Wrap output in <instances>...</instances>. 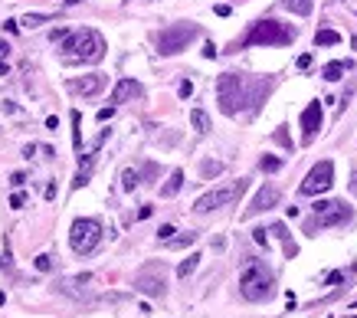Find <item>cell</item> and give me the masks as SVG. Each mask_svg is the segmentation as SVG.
I'll return each mask as SVG.
<instances>
[{"label": "cell", "instance_id": "18", "mask_svg": "<svg viewBox=\"0 0 357 318\" xmlns=\"http://www.w3.org/2000/svg\"><path fill=\"white\" fill-rule=\"evenodd\" d=\"M269 233H275V236H279V240H282V246H285V256H289V259H292V256L298 253V246L292 243V236L285 233V226H282V223H272V229H269Z\"/></svg>", "mask_w": 357, "mask_h": 318}, {"label": "cell", "instance_id": "28", "mask_svg": "<svg viewBox=\"0 0 357 318\" xmlns=\"http://www.w3.org/2000/svg\"><path fill=\"white\" fill-rule=\"evenodd\" d=\"M220 171H223V164H220V161H203V164H200V174H203L207 181H210V178H217Z\"/></svg>", "mask_w": 357, "mask_h": 318}, {"label": "cell", "instance_id": "13", "mask_svg": "<svg viewBox=\"0 0 357 318\" xmlns=\"http://www.w3.org/2000/svg\"><path fill=\"white\" fill-rule=\"evenodd\" d=\"M131 99H141V82H135V79H121V82L112 89V102L121 105V102H131Z\"/></svg>", "mask_w": 357, "mask_h": 318}, {"label": "cell", "instance_id": "43", "mask_svg": "<svg viewBox=\"0 0 357 318\" xmlns=\"http://www.w3.org/2000/svg\"><path fill=\"white\" fill-rule=\"evenodd\" d=\"M203 56L213 59V56H217V46H213V43H207V46H203Z\"/></svg>", "mask_w": 357, "mask_h": 318}, {"label": "cell", "instance_id": "7", "mask_svg": "<svg viewBox=\"0 0 357 318\" xmlns=\"http://www.w3.org/2000/svg\"><path fill=\"white\" fill-rule=\"evenodd\" d=\"M246 187H249V181H233V184H226V187H213V190L203 193V197L193 200V210H197V214H210V210H217V207H226V204L243 197Z\"/></svg>", "mask_w": 357, "mask_h": 318}, {"label": "cell", "instance_id": "44", "mask_svg": "<svg viewBox=\"0 0 357 318\" xmlns=\"http://www.w3.org/2000/svg\"><path fill=\"white\" fill-rule=\"evenodd\" d=\"M7 52H10V43H7V40H0V59H7Z\"/></svg>", "mask_w": 357, "mask_h": 318}, {"label": "cell", "instance_id": "42", "mask_svg": "<svg viewBox=\"0 0 357 318\" xmlns=\"http://www.w3.org/2000/svg\"><path fill=\"white\" fill-rule=\"evenodd\" d=\"M347 276V272H331V276H328V286H334V282H341Z\"/></svg>", "mask_w": 357, "mask_h": 318}, {"label": "cell", "instance_id": "1", "mask_svg": "<svg viewBox=\"0 0 357 318\" xmlns=\"http://www.w3.org/2000/svg\"><path fill=\"white\" fill-rule=\"evenodd\" d=\"M272 89L269 79H259V82H249V79L236 76V73H223L217 79V99H220V112L223 115H236L246 102H253V109H259V102L265 99V92Z\"/></svg>", "mask_w": 357, "mask_h": 318}, {"label": "cell", "instance_id": "33", "mask_svg": "<svg viewBox=\"0 0 357 318\" xmlns=\"http://www.w3.org/2000/svg\"><path fill=\"white\" fill-rule=\"evenodd\" d=\"M85 184H88V171H82V167H79V174H76V181H73V190L85 187Z\"/></svg>", "mask_w": 357, "mask_h": 318}, {"label": "cell", "instance_id": "26", "mask_svg": "<svg viewBox=\"0 0 357 318\" xmlns=\"http://www.w3.org/2000/svg\"><path fill=\"white\" fill-rule=\"evenodd\" d=\"M73 145L76 151H82V115L73 112Z\"/></svg>", "mask_w": 357, "mask_h": 318}, {"label": "cell", "instance_id": "6", "mask_svg": "<svg viewBox=\"0 0 357 318\" xmlns=\"http://www.w3.org/2000/svg\"><path fill=\"white\" fill-rule=\"evenodd\" d=\"M351 207L341 204V200H318L315 204V214L308 220V233H315V229H328V226H344L347 220H351Z\"/></svg>", "mask_w": 357, "mask_h": 318}, {"label": "cell", "instance_id": "21", "mask_svg": "<svg viewBox=\"0 0 357 318\" xmlns=\"http://www.w3.org/2000/svg\"><path fill=\"white\" fill-rule=\"evenodd\" d=\"M181 187H184V171H174V174H171V181L160 187V197H174V193L181 190Z\"/></svg>", "mask_w": 357, "mask_h": 318}, {"label": "cell", "instance_id": "38", "mask_svg": "<svg viewBox=\"0 0 357 318\" xmlns=\"http://www.w3.org/2000/svg\"><path fill=\"white\" fill-rule=\"evenodd\" d=\"M23 204H26V197H23V193H13V197H10V207H13V210H20Z\"/></svg>", "mask_w": 357, "mask_h": 318}, {"label": "cell", "instance_id": "50", "mask_svg": "<svg viewBox=\"0 0 357 318\" xmlns=\"http://www.w3.org/2000/svg\"><path fill=\"white\" fill-rule=\"evenodd\" d=\"M79 4V0H66V7H76Z\"/></svg>", "mask_w": 357, "mask_h": 318}, {"label": "cell", "instance_id": "4", "mask_svg": "<svg viewBox=\"0 0 357 318\" xmlns=\"http://www.w3.org/2000/svg\"><path fill=\"white\" fill-rule=\"evenodd\" d=\"M272 272L262 266L259 259H249L243 276H239V292H243L246 302H265V298L272 295Z\"/></svg>", "mask_w": 357, "mask_h": 318}, {"label": "cell", "instance_id": "25", "mask_svg": "<svg viewBox=\"0 0 357 318\" xmlns=\"http://www.w3.org/2000/svg\"><path fill=\"white\" fill-rule=\"evenodd\" d=\"M138 184H141V174L131 171V167H124V171H121V190H135Z\"/></svg>", "mask_w": 357, "mask_h": 318}, {"label": "cell", "instance_id": "34", "mask_svg": "<svg viewBox=\"0 0 357 318\" xmlns=\"http://www.w3.org/2000/svg\"><path fill=\"white\" fill-rule=\"evenodd\" d=\"M177 92H181V99H190V95H193V82H190V79H184Z\"/></svg>", "mask_w": 357, "mask_h": 318}, {"label": "cell", "instance_id": "12", "mask_svg": "<svg viewBox=\"0 0 357 318\" xmlns=\"http://www.w3.org/2000/svg\"><path fill=\"white\" fill-rule=\"evenodd\" d=\"M66 89L73 95H95L105 89V76H82V79H69Z\"/></svg>", "mask_w": 357, "mask_h": 318}, {"label": "cell", "instance_id": "3", "mask_svg": "<svg viewBox=\"0 0 357 318\" xmlns=\"http://www.w3.org/2000/svg\"><path fill=\"white\" fill-rule=\"evenodd\" d=\"M292 43H295V26L279 20H259L246 33L243 46H292Z\"/></svg>", "mask_w": 357, "mask_h": 318}, {"label": "cell", "instance_id": "47", "mask_svg": "<svg viewBox=\"0 0 357 318\" xmlns=\"http://www.w3.org/2000/svg\"><path fill=\"white\" fill-rule=\"evenodd\" d=\"M148 217H151V207L145 204V207H141V210H138V220H148Z\"/></svg>", "mask_w": 357, "mask_h": 318}, {"label": "cell", "instance_id": "16", "mask_svg": "<svg viewBox=\"0 0 357 318\" xmlns=\"http://www.w3.org/2000/svg\"><path fill=\"white\" fill-rule=\"evenodd\" d=\"M135 289H138V292H145V295H164V279L141 272V276L135 279Z\"/></svg>", "mask_w": 357, "mask_h": 318}, {"label": "cell", "instance_id": "20", "mask_svg": "<svg viewBox=\"0 0 357 318\" xmlns=\"http://www.w3.org/2000/svg\"><path fill=\"white\" fill-rule=\"evenodd\" d=\"M282 7L292 10V13H298V16H308L311 7H315V0H282Z\"/></svg>", "mask_w": 357, "mask_h": 318}, {"label": "cell", "instance_id": "51", "mask_svg": "<svg viewBox=\"0 0 357 318\" xmlns=\"http://www.w3.org/2000/svg\"><path fill=\"white\" fill-rule=\"evenodd\" d=\"M4 302H7V295H4V292H0V305H4Z\"/></svg>", "mask_w": 357, "mask_h": 318}, {"label": "cell", "instance_id": "32", "mask_svg": "<svg viewBox=\"0 0 357 318\" xmlns=\"http://www.w3.org/2000/svg\"><path fill=\"white\" fill-rule=\"evenodd\" d=\"M33 262H37V269H40V272H49V269H52V256H46V253L37 256Z\"/></svg>", "mask_w": 357, "mask_h": 318}, {"label": "cell", "instance_id": "49", "mask_svg": "<svg viewBox=\"0 0 357 318\" xmlns=\"http://www.w3.org/2000/svg\"><path fill=\"white\" fill-rule=\"evenodd\" d=\"M351 187H354V190H357V171H354V178H351Z\"/></svg>", "mask_w": 357, "mask_h": 318}, {"label": "cell", "instance_id": "40", "mask_svg": "<svg viewBox=\"0 0 357 318\" xmlns=\"http://www.w3.org/2000/svg\"><path fill=\"white\" fill-rule=\"evenodd\" d=\"M4 26H7V33H16L20 30V20H4Z\"/></svg>", "mask_w": 357, "mask_h": 318}, {"label": "cell", "instance_id": "24", "mask_svg": "<svg viewBox=\"0 0 357 318\" xmlns=\"http://www.w3.org/2000/svg\"><path fill=\"white\" fill-rule=\"evenodd\" d=\"M52 16L49 13H26L23 20H20V26H26V30H37V26H43V23H49Z\"/></svg>", "mask_w": 357, "mask_h": 318}, {"label": "cell", "instance_id": "15", "mask_svg": "<svg viewBox=\"0 0 357 318\" xmlns=\"http://www.w3.org/2000/svg\"><path fill=\"white\" fill-rule=\"evenodd\" d=\"M88 282H92V276H88V272H82V276H73V279H62V282H59V292H66V295H73V298H82Z\"/></svg>", "mask_w": 357, "mask_h": 318}, {"label": "cell", "instance_id": "39", "mask_svg": "<svg viewBox=\"0 0 357 318\" xmlns=\"http://www.w3.org/2000/svg\"><path fill=\"white\" fill-rule=\"evenodd\" d=\"M213 13H217V16H229V7L226 4H217V7H213Z\"/></svg>", "mask_w": 357, "mask_h": 318}, {"label": "cell", "instance_id": "19", "mask_svg": "<svg viewBox=\"0 0 357 318\" xmlns=\"http://www.w3.org/2000/svg\"><path fill=\"white\" fill-rule=\"evenodd\" d=\"M190 125H193V131L207 135V131H210V115L203 112V109H193V112H190Z\"/></svg>", "mask_w": 357, "mask_h": 318}, {"label": "cell", "instance_id": "8", "mask_svg": "<svg viewBox=\"0 0 357 318\" xmlns=\"http://www.w3.org/2000/svg\"><path fill=\"white\" fill-rule=\"evenodd\" d=\"M99 243H102V223H99V220H92V217L76 220L73 233H69V246H73V253L88 256Z\"/></svg>", "mask_w": 357, "mask_h": 318}, {"label": "cell", "instance_id": "29", "mask_svg": "<svg viewBox=\"0 0 357 318\" xmlns=\"http://www.w3.org/2000/svg\"><path fill=\"white\" fill-rule=\"evenodd\" d=\"M259 167H262V171H269V174H272V171H279V167H282V161H279V157H272V154H265L262 161H259Z\"/></svg>", "mask_w": 357, "mask_h": 318}, {"label": "cell", "instance_id": "30", "mask_svg": "<svg viewBox=\"0 0 357 318\" xmlns=\"http://www.w3.org/2000/svg\"><path fill=\"white\" fill-rule=\"evenodd\" d=\"M174 233H177V229H174L171 223H164V226L157 229V240H160V243H171V240H174Z\"/></svg>", "mask_w": 357, "mask_h": 318}, {"label": "cell", "instance_id": "31", "mask_svg": "<svg viewBox=\"0 0 357 318\" xmlns=\"http://www.w3.org/2000/svg\"><path fill=\"white\" fill-rule=\"evenodd\" d=\"M253 240H256L259 246H269V229H265V226H256V229H253Z\"/></svg>", "mask_w": 357, "mask_h": 318}, {"label": "cell", "instance_id": "45", "mask_svg": "<svg viewBox=\"0 0 357 318\" xmlns=\"http://www.w3.org/2000/svg\"><path fill=\"white\" fill-rule=\"evenodd\" d=\"M112 115H115V109H102V112H99V121H109Z\"/></svg>", "mask_w": 357, "mask_h": 318}, {"label": "cell", "instance_id": "22", "mask_svg": "<svg viewBox=\"0 0 357 318\" xmlns=\"http://www.w3.org/2000/svg\"><path fill=\"white\" fill-rule=\"evenodd\" d=\"M341 43V33H334V30H318L315 33V46H337Z\"/></svg>", "mask_w": 357, "mask_h": 318}, {"label": "cell", "instance_id": "11", "mask_svg": "<svg viewBox=\"0 0 357 318\" xmlns=\"http://www.w3.org/2000/svg\"><path fill=\"white\" fill-rule=\"evenodd\" d=\"M275 204H279V190H275L272 184H265V187L253 197V204L246 207V217H256V214H262V210H272Z\"/></svg>", "mask_w": 357, "mask_h": 318}, {"label": "cell", "instance_id": "14", "mask_svg": "<svg viewBox=\"0 0 357 318\" xmlns=\"http://www.w3.org/2000/svg\"><path fill=\"white\" fill-rule=\"evenodd\" d=\"M105 138H109V128H102L99 138H95L88 148H82V151H79V167H82V171H92V161H95V154H99V148L105 145Z\"/></svg>", "mask_w": 357, "mask_h": 318}, {"label": "cell", "instance_id": "36", "mask_svg": "<svg viewBox=\"0 0 357 318\" xmlns=\"http://www.w3.org/2000/svg\"><path fill=\"white\" fill-rule=\"evenodd\" d=\"M10 184H13V187H23V184H26V174H23V171L10 174Z\"/></svg>", "mask_w": 357, "mask_h": 318}, {"label": "cell", "instance_id": "27", "mask_svg": "<svg viewBox=\"0 0 357 318\" xmlns=\"http://www.w3.org/2000/svg\"><path fill=\"white\" fill-rule=\"evenodd\" d=\"M190 243H197V233H184V236H174V240L167 243V246H171V250H184V246H190Z\"/></svg>", "mask_w": 357, "mask_h": 318}, {"label": "cell", "instance_id": "41", "mask_svg": "<svg viewBox=\"0 0 357 318\" xmlns=\"http://www.w3.org/2000/svg\"><path fill=\"white\" fill-rule=\"evenodd\" d=\"M311 66V52H305V56H298V69H308Z\"/></svg>", "mask_w": 357, "mask_h": 318}, {"label": "cell", "instance_id": "37", "mask_svg": "<svg viewBox=\"0 0 357 318\" xmlns=\"http://www.w3.org/2000/svg\"><path fill=\"white\" fill-rule=\"evenodd\" d=\"M66 37H69V30H62V26H59V30H52V37H49V40H52V43H62Z\"/></svg>", "mask_w": 357, "mask_h": 318}, {"label": "cell", "instance_id": "5", "mask_svg": "<svg viewBox=\"0 0 357 318\" xmlns=\"http://www.w3.org/2000/svg\"><path fill=\"white\" fill-rule=\"evenodd\" d=\"M197 37H200L197 23H171L167 30L157 33V52L160 56H177V52H184Z\"/></svg>", "mask_w": 357, "mask_h": 318}, {"label": "cell", "instance_id": "10", "mask_svg": "<svg viewBox=\"0 0 357 318\" xmlns=\"http://www.w3.org/2000/svg\"><path fill=\"white\" fill-rule=\"evenodd\" d=\"M318 128H321V102H308L305 105V112H301V131H305V145L311 138L318 135Z\"/></svg>", "mask_w": 357, "mask_h": 318}, {"label": "cell", "instance_id": "2", "mask_svg": "<svg viewBox=\"0 0 357 318\" xmlns=\"http://www.w3.org/2000/svg\"><path fill=\"white\" fill-rule=\"evenodd\" d=\"M62 59L66 63H102L105 59V40L99 30H73L62 40Z\"/></svg>", "mask_w": 357, "mask_h": 318}, {"label": "cell", "instance_id": "35", "mask_svg": "<svg viewBox=\"0 0 357 318\" xmlns=\"http://www.w3.org/2000/svg\"><path fill=\"white\" fill-rule=\"evenodd\" d=\"M275 141H279L282 148H292V138H289V131H285V128H279V131H275Z\"/></svg>", "mask_w": 357, "mask_h": 318}, {"label": "cell", "instance_id": "46", "mask_svg": "<svg viewBox=\"0 0 357 318\" xmlns=\"http://www.w3.org/2000/svg\"><path fill=\"white\" fill-rule=\"evenodd\" d=\"M46 128H52V131L59 128V118H56V115H49V118H46Z\"/></svg>", "mask_w": 357, "mask_h": 318}, {"label": "cell", "instance_id": "48", "mask_svg": "<svg viewBox=\"0 0 357 318\" xmlns=\"http://www.w3.org/2000/svg\"><path fill=\"white\" fill-rule=\"evenodd\" d=\"M10 69H7V59H0V76H7Z\"/></svg>", "mask_w": 357, "mask_h": 318}, {"label": "cell", "instance_id": "17", "mask_svg": "<svg viewBox=\"0 0 357 318\" xmlns=\"http://www.w3.org/2000/svg\"><path fill=\"white\" fill-rule=\"evenodd\" d=\"M347 69H351V63H344V59H334V63H328L325 69H321V76H325L328 82H337V79H341Z\"/></svg>", "mask_w": 357, "mask_h": 318}, {"label": "cell", "instance_id": "23", "mask_svg": "<svg viewBox=\"0 0 357 318\" xmlns=\"http://www.w3.org/2000/svg\"><path fill=\"white\" fill-rule=\"evenodd\" d=\"M197 266H200V253H190V256H187V259L181 262V266H177V276L187 279V276H190V272L197 269Z\"/></svg>", "mask_w": 357, "mask_h": 318}, {"label": "cell", "instance_id": "9", "mask_svg": "<svg viewBox=\"0 0 357 318\" xmlns=\"http://www.w3.org/2000/svg\"><path fill=\"white\" fill-rule=\"evenodd\" d=\"M331 184H334V164L331 161H318L305 174V181L298 184V193H305V197H318V193L331 190Z\"/></svg>", "mask_w": 357, "mask_h": 318}]
</instances>
